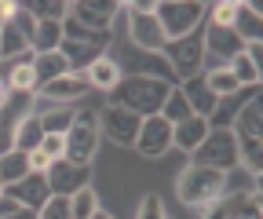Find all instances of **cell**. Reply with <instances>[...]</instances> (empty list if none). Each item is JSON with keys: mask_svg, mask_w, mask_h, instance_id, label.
<instances>
[{"mask_svg": "<svg viewBox=\"0 0 263 219\" xmlns=\"http://www.w3.org/2000/svg\"><path fill=\"white\" fill-rule=\"evenodd\" d=\"M172 88L176 84L157 81V77H121V84L106 95V103L110 106H124L136 117H157Z\"/></svg>", "mask_w": 263, "mask_h": 219, "instance_id": "1", "label": "cell"}, {"mask_svg": "<svg viewBox=\"0 0 263 219\" xmlns=\"http://www.w3.org/2000/svg\"><path fill=\"white\" fill-rule=\"evenodd\" d=\"M223 194H227V175L212 172V168H201V165H186L176 179V197L186 208H209Z\"/></svg>", "mask_w": 263, "mask_h": 219, "instance_id": "2", "label": "cell"}, {"mask_svg": "<svg viewBox=\"0 0 263 219\" xmlns=\"http://www.w3.org/2000/svg\"><path fill=\"white\" fill-rule=\"evenodd\" d=\"M190 165H201V168L230 175L238 168V135H234V128H209L201 146L190 153Z\"/></svg>", "mask_w": 263, "mask_h": 219, "instance_id": "3", "label": "cell"}, {"mask_svg": "<svg viewBox=\"0 0 263 219\" xmlns=\"http://www.w3.org/2000/svg\"><path fill=\"white\" fill-rule=\"evenodd\" d=\"M205 8L201 0H157V22L164 29V41H179L186 33L205 26Z\"/></svg>", "mask_w": 263, "mask_h": 219, "instance_id": "4", "label": "cell"}, {"mask_svg": "<svg viewBox=\"0 0 263 219\" xmlns=\"http://www.w3.org/2000/svg\"><path fill=\"white\" fill-rule=\"evenodd\" d=\"M164 62H168V70L172 77L183 84L197 73H205V37H201V29H194V33L179 37V41H168L161 48Z\"/></svg>", "mask_w": 263, "mask_h": 219, "instance_id": "5", "label": "cell"}, {"mask_svg": "<svg viewBox=\"0 0 263 219\" xmlns=\"http://www.w3.org/2000/svg\"><path fill=\"white\" fill-rule=\"evenodd\" d=\"M99 139H103V135H99V110H77L70 132H66V161L91 168Z\"/></svg>", "mask_w": 263, "mask_h": 219, "instance_id": "6", "label": "cell"}, {"mask_svg": "<svg viewBox=\"0 0 263 219\" xmlns=\"http://www.w3.org/2000/svg\"><path fill=\"white\" fill-rule=\"evenodd\" d=\"M139 124H143V117H136L124 106H110L106 103V110H99V135H106L117 146H136Z\"/></svg>", "mask_w": 263, "mask_h": 219, "instance_id": "7", "label": "cell"}, {"mask_svg": "<svg viewBox=\"0 0 263 219\" xmlns=\"http://www.w3.org/2000/svg\"><path fill=\"white\" fill-rule=\"evenodd\" d=\"M44 179H48L51 197H73L81 186H88L91 168H84V165H70V161L62 157V161H51V165H48Z\"/></svg>", "mask_w": 263, "mask_h": 219, "instance_id": "8", "label": "cell"}, {"mask_svg": "<svg viewBox=\"0 0 263 219\" xmlns=\"http://www.w3.org/2000/svg\"><path fill=\"white\" fill-rule=\"evenodd\" d=\"M168 150H172V124L161 113L157 117H143L139 135H136V153H143V157H164Z\"/></svg>", "mask_w": 263, "mask_h": 219, "instance_id": "9", "label": "cell"}, {"mask_svg": "<svg viewBox=\"0 0 263 219\" xmlns=\"http://www.w3.org/2000/svg\"><path fill=\"white\" fill-rule=\"evenodd\" d=\"M117 11H121L117 0H70V18L88 29H99V33H110Z\"/></svg>", "mask_w": 263, "mask_h": 219, "instance_id": "10", "label": "cell"}, {"mask_svg": "<svg viewBox=\"0 0 263 219\" xmlns=\"http://www.w3.org/2000/svg\"><path fill=\"white\" fill-rule=\"evenodd\" d=\"M0 194H8L18 208H26V212H41L44 205H48V197H51V190H48V179L41 175V172H29L26 179H18V183H8Z\"/></svg>", "mask_w": 263, "mask_h": 219, "instance_id": "11", "label": "cell"}, {"mask_svg": "<svg viewBox=\"0 0 263 219\" xmlns=\"http://www.w3.org/2000/svg\"><path fill=\"white\" fill-rule=\"evenodd\" d=\"M128 44L139 48V51H150V55H161V48L168 41H164V29H161L157 15H132L128 11Z\"/></svg>", "mask_w": 263, "mask_h": 219, "instance_id": "12", "label": "cell"}, {"mask_svg": "<svg viewBox=\"0 0 263 219\" xmlns=\"http://www.w3.org/2000/svg\"><path fill=\"white\" fill-rule=\"evenodd\" d=\"M201 37H205V62L219 58V66H227L234 55L245 51V41L234 33V29H219V26H201Z\"/></svg>", "mask_w": 263, "mask_h": 219, "instance_id": "13", "label": "cell"}, {"mask_svg": "<svg viewBox=\"0 0 263 219\" xmlns=\"http://www.w3.org/2000/svg\"><path fill=\"white\" fill-rule=\"evenodd\" d=\"M41 95L51 103V106H73L81 95H88V81H84V73H66V77H59V81H48V84H41L37 88Z\"/></svg>", "mask_w": 263, "mask_h": 219, "instance_id": "14", "label": "cell"}, {"mask_svg": "<svg viewBox=\"0 0 263 219\" xmlns=\"http://www.w3.org/2000/svg\"><path fill=\"white\" fill-rule=\"evenodd\" d=\"M121 66H117V62H114V55H99L95 62H91V66L84 70V81H88V88L91 91H106V95H110V91L121 84Z\"/></svg>", "mask_w": 263, "mask_h": 219, "instance_id": "15", "label": "cell"}, {"mask_svg": "<svg viewBox=\"0 0 263 219\" xmlns=\"http://www.w3.org/2000/svg\"><path fill=\"white\" fill-rule=\"evenodd\" d=\"M205 135H209V121L205 117H186V121L172 124V146L183 150V153H194Z\"/></svg>", "mask_w": 263, "mask_h": 219, "instance_id": "16", "label": "cell"}, {"mask_svg": "<svg viewBox=\"0 0 263 219\" xmlns=\"http://www.w3.org/2000/svg\"><path fill=\"white\" fill-rule=\"evenodd\" d=\"M234 33H238L245 44H256V41H263V8L256 4V0H245V4H238Z\"/></svg>", "mask_w": 263, "mask_h": 219, "instance_id": "17", "label": "cell"}, {"mask_svg": "<svg viewBox=\"0 0 263 219\" xmlns=\"http://www.w3.org/2000/svg\"><path fill=\"white\" fill-rule=\"evenodd\" d=\"M179 91L186 95V103H190V113H194V117H209V113H212L216 95L205 88V77H201V73L190 77V81H183V84H179Z\"/></svg>", "mask_w": 263, "mask_h": 219, "instance_id": "18", "label": "cell"}, {"mask_svg": "<svg viewBox=\"0 0 263 219\" xmlns=\"http://www.w3.org/2000/svg\"><path fill=\"white\" fill-rule=\"evenodd\" d=\"M62 41H73V44H88V48H99V51H106L110 48V33H99V29H88L81 22H73L70 15L62 18Z\"/></svg>", "mask_w": 263, "mask_h": 219, "instance_id": "19", "label": "cell"}, {"mask_svg": "<svg viewBox=\"0 0 263 219\" xmlns=\"http://www.w3.org/2000/svg\"><path fill=\"white\" fill-rule=\"evenodd\" d=\"M259 132H263V106H259V99H249V103L238 110V117H234V135H241V139H259Z\"/></svg>", "mask_w": 263, "mask_h": 219, "instance_id": "20", "label": "cell"}, {"mask_svg": "<svg viewBox=\"0 0 263 219\" xmlns=\"http://www.w3.org/2000/svg\"><path fill=\"white\" fill-rule=\"evenodd\" d=\"M33 73H37V84H48V81H59L73 70L62 58V51H48V55H33Z\"/></svg>", "mask_w": 263, "mask_h": 219, "instance_id": "21", "label": "cell"}, {"mask_svg": "<svg viewBox=\"0 0 263 219\" xmlns=\"http://www.w3.org/2000/svg\"><path fill=\"white\" fill-rule=\"evenodd\" d=\"M37 22H62L70 15V0H18Z\"/></svg>", "mask_w": 263, "mask_h": 219, "instance_id": "22", "label": "cell"}, {"mask_svg": "<svg viewBox=\"0 0 263 219\" xmlns=\"http://www.w3.org/2000/svg\"><path fill=\"white\" fill-rule=\"evenodd\" d=\"M41 143H44V124H41L37 110H33V113L18 124V132H15V150L29 153V150H41Z\"/></svg>", "mask_w": 263, "mask_h": 219, "instance_id": "23", "label": "cell"}, {"mask_svg": "<svg viewBox=\"0 0 263 219\" xmlns=\"http://www.w3.org/2000/svg\"><path fill=\"white\" fill-rule=\"evenodd\" d=\"M201 77H205V88L212 91L216 99H227V95H238V91H241V84L234 81V73H230L227 66H212Z\"/></svg>", "mask_w": 263, "mask_h": 219, "instance_id": "24", "label": "cell"}, {"mask_svg": "<svg viewBox=\"0 0 263 219\" xmlns=\"http://www.w3.org/2000/svg\"><path fill=\"white\" fill-rule=\"evenodd\" d=\"M73 106H48V110H41L37 117H41V124H44V135H66L70 132V124H73Z\"/></svg>", "mask_w": 263, "mask_h": 219, "instance_id": "25", "label": "cell"}, {"mask_svg": "<svg viewBox=\"0 0 263 219\" xmlns=\"http://www.w3.org/2000/svg\"><path fill=\"white\" fill-rule=\"evenodd\" d=\"M33 55H48L62 48V22H37V33H33Z\"/></svg>", "mask_w": 263, "mask_h": 219, "instance_id": "26", "label": "cell"}, {"mask_svg": "<svg viewBox=\"0 0 263 219\" xmlns=\"http://www.w3.org/2000/svg\"><path fill=\"white\" fill-rule=\"evenodd\" d=\"M29 175V157L22 150H11V153H0V183H18Z\"/></svg>", "mask_w": 263, "mask_h": 219, "instance_id": "27", "label": "cell"}, {"mask_svg": "<svg viewBox=\"0 0 263 219\" xmlns=\"http://www.w3.org/2000/svg\"><path fill=\"white\" fill-rule=\"evenodd\" d=\"M238 165H245V172L252 179H259V172H263V143L259 139H241L238 135Z\"/></svg>", "mask_w": 263, "mask_h": 219, "instance_id": "28", "label": "cell"}, {"mask_svg": "<svg viewBox=\"0 0 263 219\" xmlns=\"http://www.w3.org/2000/svg\"><path fill=\"white\" fill-rule=\"evenodd\" d=\"M161 117L168 121V124H179V121L194 117V113H190V103H186V95L179 91V84L168 91V99H164V106H161Z\"/></svg>", "mask_w": 263, "mask_h": 219, "instance_id": "29", "label": "cell"}, {"mask_svg": "<svg viewBox=\"0 0 263 219\" xmlns=\"http://www.w3.org/2000/svg\"><path fill=\"white\" fill-rule=\"evenodd\" d=\"M230 219H263V212H259V186H252V190H245V194H234V212H230Z\"/></svg>", "mask_w": 263, "mask_h": 219, "instance_id": "30", "label": "cell"}, {"mask_svg": "<svg viewBox=\"0 0 263 219\" xmlns=\"http://www.w3.org/2000/svg\"><path fill=\"white\" fill-rule=\"evenodd\" d=\"M95 212H99L95 190H91V186H81V190L70 197V215H73V219H91Z\"/></svg>", "mask_w": 263, "mask_h": 219, "instance_id": "31", "label": "cell"}, {"mask_svg": "<svg viewBox=\"0 0 263 219\" xmlns=\"http://www.w3.org/2000/svg\"><path fill=\"white\" fill-rule=\"evenodd\" d=\"M22 51H29V44H26V37L18 33V29L8 22L4 33H0V62H8V58H15V55H22Z\"/></svg>", "mask_w": 263, "mask_h": 219, "instance_id": "32", "label": "cell"}, {"mask_svg": "<svg viewBox=\"0 0 263 219\" xmlns=\"http://www.w3.org/2000/svg\"><path fill=\"white\" fill-rule=\"evenodd\" d=\"M11 26L18 29V33L26 37V44H33V33H37V18H33L18 0H15V15H11Z\"/></svg>", "mask_w": 263, "mask_h": 219, "instance_id": "33", "label": "cell"}, {"mask_svg": "<svg viewBox=\"0 0 263 219\" xmlns=\"http://www.w3.org/2000/svg\"><path fill=\"white\" fill-rule=\"evenodd\" d=\"M37 219H73L70 215V197H48V205L37 212Z\"/></svg>", "mask_w": 263, "mask_h": 219, "instance_id": "34", "label": "cell"}, {"mask_svg": "<svg viewBox=\"0 0 263 219\" xmlns=\"http://www.w3.org/2000/svg\"><path fill=\"white\" fill-rule=\"evenodd\" d=\"M136 219H168V215H164L161 197H157V194H146V197L139 201V208H136Z\"/></svg>", "mask_w": 263, "mask_h": 219, "instance_id": "35", "label": "cell"}, {"mask_svg": "<svg viewBox=\"0 0 263 219\" xmlns=\"http://www.w3.org/2000/svg\"><path fill=\"white\" fill-rule=\"evenodd\" d=\"M41 150L48 153L51 161H62V157H66V135H44Z\"/></svg>", "mask_w": 263, "mask_h": 219, "instance_id": "36", "label": "cell"}, {"mask_svg": "<svg viewBox=\"0 0 263 219\" xmlns=\"http://www.w3.org/2000/svg\"><path fill=\"white\" fill-rule=\"evenodd\" d=\"M26 157H29V172H41V175H44V172H48V165H51V157H48L44 150H29Z\"/></svg>", "mask_w": 263, "mask_h": 219, "instance_id": "37", "label": "cell"}, {"mask_svg": "<svg viewBox=\"0 0 263 219\" xmlns=\"http://www.w3.org/2000/svg\"><path fill=\"white\" fill-rule=\"evenodd\" d=\"M18 212H26V208H18L8 194H0V219H8V215H18Z\"/></svg>", "mask_w": 263, "mask_h": 219, "instance_id": "38", "label": "cell"}, {"mask_svg": "<svg viewBox=\"0 0 263 219\" xmlns=\"http://www.w3.org/2000/svg\"><path fill=\"white\" fill-rule=\"evenodd\" d=\"M11 15H15V0H0V33H4V26L11 22Z\"/></svg>", "mask_w": 263, "mask_h": 219, "instance_id": "39", "label": "cell"}, {"mask_svg": "<svg viewBox=\"0 0 263 219\" xmlns=\"http://www.w3.org/2000/svg\"><path fill=\"white\" fill-rule=\"evenodd\" d=\"M8 103V88H4V81H0V106Z\"/></svg>", "mask_w": 263, "mask_h": 219, "instance_id": "40", "label": "cell"}, {"mask_svg": "<svg viewBox=\"0 0 263 219\" xmlns=\"http://www.w3.org/2000/svg\"><path fill=\"white\" fill-rule=\"evenodd\" d=\"M91 219H114V215H110V212H103V208H99V212H95Z\"/></svg>", "mask_w": 263, "mask_h": 219, "instance_id": "41", "label": "cell"}, {"mask_svg": "<svg viewBox=\"0 0 263 219\" xmlns=\"http://www.w3.org/2000/svg\"><path fill=\"white\" fill-rule=\"evenodd\" d=\"M0 190H4V183H0Z\"/></svg>", "mask_w": 263, "mask_h": 219, "instance_id": "42", "label": "cell"}]
</instances>
